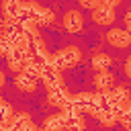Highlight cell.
Wrapping results in <instances>:
<instances>
[{"label": "cell", "mask_w": 131, "mask_h": 131, "mask_svg": "<svg viewBox=\"0 0 131 131\" xmlns=\"http://www.w3.org/2000/svg\"><path fill=\"white\" fill-rule=\"evenodd\" d=\"M108 41H111L115 47H127L129 41H131V37H129V33L123 31V29H113V31H108Z\"/></svg>", "instance_id": "1"}, {"label": "cell", "mask_w": 131, "mask_h": 131, "mask_svg": "<svg viewBox=\"0 0 131 131\" xmlns=\"http://www.w3.org/2000/svg\"><path fill=\"white\" fill-rule=\"evenodd\" d=\"M66 27H68L70 31H78V29L82 27V16H80L78 12H68V16H66Z\"/></svg>", "instance_id": "2"}, {"label": "cell", "mask_w": 131, "mask_h": 131, "mask_svg": "<svg viewBox=\"0 0 131 131\" xmlns=\"http://www.w3.org/2000/svg\"><path fill=\"white\" fill-rule=\"evenodd\" d=\"M94 18L98 20V23H102V25H108V23H113V10H111V6H106L104 10H98L96 14H94Z\"/></svg>", "instance_id": "3"}, {"label": "cell", "mask_w": 131, "mask_h": 131, "mask_svg": "<svg viewBox=\"0 0 131 131\" xmlns=\"http://www.w3.org/2000/svg\"><path fill=\"white\" fill-rule=\"evenodd\" d=\"M111 84H113V74L111 72H100L96 76V86L98 88H108Z\"/></svg>", "instance_id": "4"}, {"label": "cell", "mask_w": 131, "mask_h": 131, "mask_svg": "<svg viewBox=\"0 0 131 131\" xmlns=\"http://www.w3.org/2000/svg\"><path fill=\"white\" fill-rule=\"evenodd\" d=\"M92 63H94V68H98V70H102V72H104V68L111 63V57H108V55H104V53H100V55H94Z\"/></svg>", "instance_id": "5"}]
</instances>
